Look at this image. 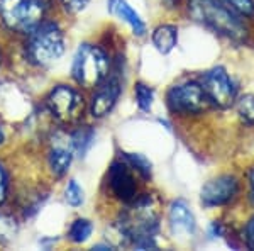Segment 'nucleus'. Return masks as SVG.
<instances>
[{
	"mask_svg": "<svg viewBox=\"0 0 254 251\" xmlns=\"http://www.w3.org/2000/svg\"><path fill=\"white\" fill-rule=\"evenodd\" d=\"M5 193H7V175L3 171V168L0 167V204L5 199Z\"/></svg>",
	"mask_w": 254,
	"mask_h": 251,
	"instance_id": "obj_26",
	"label": "nucleus"
},
{
	"mask_svg": "<svg viewBox=\"0 0 254 251\" xmlns=\"http://www.w3.org/2000/svg\"><path fill=\"white\" fill-rule=\"evenodd\" d=\"M126 162L130 165V167L134 168V170H137L139 173H141L144 178H149L151 175V163L147 162L142 155H136V153H126Z\"/></svg>",
	"mask_w": 254,
	"mask_h": 251,
	"instance_id": "obj_18",
	"label": "nucleus"
},
{
	"mask_svg": "<svg viewBox=\"0 0 254 251\" xmlns=\"http://www.w3.org/2000/svg\"><path fill=\"white\" fill-rule=\"evenodd\" d=\"M237 110H239V116L243 117V121L254 124V97L246 95L239 100L237 104Z\"/></svg>",
	"mask_w": 254,
	"mask_h": 251,
	"instance_id": "obj_20",
	"label": "nucleus"
},
{
	"mask_svg": "<svg viewBox=\"0 0 254 251\" xmlns=\"http://www.w3.org/2000/svg\"><path fill=\"white\" fill-rule=\"evenodd\" d=\"M44 9L39 0H0V15L14 31L31 32L41 24Z\"/></svg>",
	"mask_w": 254,
	"mask_h": 251,
	"instance_id": "obj_5",
	"label": "nucleus"
},
{
	"mask_svg": "<svg viewBox=\"0 0 254 251\" xmlns=\"http://www.w3.org/2000/svg\"><path fill=\"white\" fill-rule=\"evenodd\" d=\"M168 105L173 112L178 114H200L208 109V100L202 85L190 82L178 87H173L168 93Z\"/></svg>",
	"mask_w": 254,
	"mask_h": 251,
	"instance_id": "obj_6",
	"label": "nucleus"
},
{
	"mask_svg": "<svg viewBox=\"0 0 254 251\" xmlns=\"http://www.w3.org/2000/svg\"><path fill=\"white\" fill-rule=\"evenodd\" d=\"M246 243L251 250H254V217L246 226Z\"/></svg>",
	"mask_w": 254,
	"mask_h": 251,
	"instance_id": "obj_25",
	"label": "nucleus"
},
{
	"mask_svg": "<svg viewBox=\"0 0 254 251\" xmlns=\"http://www.w3.org/2000/svg\"><path fill=\"white\" fill-rule=\"evenodd\" d=\"M64 197H66V202L73 207H78V205L83 204V190L80 188V185L71 180L66 187V192H64Z\"/></svg>",
	"mask_w": 254,
	"mask_h": 251,
	"instance_id": "obj_21",
	"label": "nucleus"
},
{
	"mask_svg": "<svg viewBox=\"0 0 254 251\" xmlns=\"http://www.w3.org/2000/svg\"><path fill=\"white\" fill-rule=\"evenodd\" d=\"M203 90H205L210 104L217 107H231L236 100V87L234 82L231 80V77L227 75L224 68L217 67L205 73L203 77Z\"/></svg>",
	"mask_w": 254,
	"mask_h": 251,
	"instance_id": "obj_8",
	"label": "nucleus"
},
{
	"mask_svg": "<svg viewBox=\"0 0 254 251\" xmlns=\"http://www.w3.org/2000/svg\"><path fill=\"white\" fill-rule=\"evenodd\" d=\"M121 95V84L117 78H110L107 84H104L97 90L92 100V116L93 117H104L114 109L117 98Z\"/></svg>",
	"mask_w": 254,
	"mask_h": 251,
	"instance_id": "obj_11",
	"label": "nucleus"
},
{
	"mask_svg": "<svg viewBox=\"0 0 254 251\" xmlns=\"http://www.w3.org/2000/svg\"><path fill=\"white\" fill-rule=\"evenodd\" d=\"M237 193V180L231 175H222L210 180L202 188V204L205 207H219L231 202Z\"/></svg>",
	"mask_w": 254,
	"mask_h": 251,
	"instance_id": "obj_9",
	"label": "nucleus"
},
{
	"mask_svg": "<svg viewBox=\"0 0 254 251\" xmlns=\"http://www.w3.org/2000/svg\"><path fill=\"white\" fill-rule=\"evenodd\" d=\"M3 138H5V136H3V129H2V126H0V143L3 141Z\"/></svg>",
	"mask_w": 254,
	"mask_h": 251,
	"instance_id": "obj_30",
	"label": "nucleus"
},
{
	"mask_svg": "<svg viewBox=\"0 0 254 251\" xmlns=\"http://www.w3.org/2000/svg\"><path fill=\"white\" fill-rule=\"evenodd\" d=\"M63 34L56 24H39L32 31L29 41V56L34 63L43 65V67L51 65L63 55Z\"/></svg>",
	"mask_w": 254,
	"mask_h": 251,
	"instance_id": "obj_4",
	"label": "nucleus"
},
{
	"mask_svg": "<svg viewBox=\"0 0 254 251\" xmlns=\"http://www.w3.org/2000/svg\"><path fill=\"white\" fill-rule=\"evenodd\" d=\"M73 158V141L71 138L66 141V145H60V141H55L51 153H49V165L56 176H61L68 171V167Z\"/></svg>",
	"mask_w": 254,
	"mask_h": 251,
	"instance_id": "obj_13",
	"label": "nucleus"
},
{
	"mask_svg": "<svg viewBox=\"0 0 254 251\" xmlns=\"http://www.w3.org/2000/svg\"><path fill=\"white\" fill-rule=\"evenodd\" d=\"M64 7H66V10L69 12H81L87 9V5L90 3V0H63Z\"/></svg>",
	"mask_w": 254,
	"mask_h": 251,
	"instance_id": "obj_24",
	"label": "nucleus"
},
{
	"mask_svg": "<svg viewBox=\"0 0 254 251\" xmlns=\"http://www.w3.org/2000/svg\"><path fill=\"white\" fill-rule=\"evenodd\" d=\"M48 107L51 114L61 122H73L83 114V97L71 87L60 85L49 93Z\"/></svg>",
	"mask_w": 254,
	"mask_h": 251,
	"instance_id": "obj_7",
	"label": "nucleus"
},
{
	"mask_svg": "<svg viewBox=\"0 0 254 251\" xmlns=\"http://www.w3.org/2000/svg\"><path fill=\"white\" fill-rule=\"evenodd\" d=\"M249 182H251V199L254 202V170L249 173Z\"/></svg>",
	"mask_w": 254,
	"mask_h": 251,
	"instance_id": "obj_27",
	"label": "nucleus"
},
{
	"mask_svg": "<svg viewBox=\"0 0 254 251\" xmlns=\"http://www.w3.org/2000/svg\"><path fill=\"white\" fill-rule=\"evenodd\" d=\"M153 90H151L147 85L144 84H137L136 85V100H137V105L141 110H151V105H153Z\"/></svg>",
	"mask_w": 254,
	"mask_h": 251,
	"instance_id": "obj_19",
	"label": "nucleus"
},
{
	"mask_svg": "<svg viewBox=\"0 0 254 251\" xmlns=\"http://www.w3.org/2000/svg\"><path fill=\"white\" fill-rule=\"evenodd\" d=\"M93 231L92 222L87 219H76L69 228V240L75 243H85L90 238V234Z\"/></svg>",
	"mask_w": 254,
	"mask_h": 251,
	"instance_id": "obj_17",
	"label": "nucleus"
},
{
	"mask_svg": "<svg viewBox=\"0 0 254 251\" xmlns=\"http://www.w3.org/2000/svg\"><path fill=\"white\" fill-rule=\"evenodd\" d=\"M116 2H117V0H109V9L110 10H114V7H116Z\"/></svg>",
	"mask_w": 254,
	"mask_h": 251,
	"instance_id": "obj_29",
	"label": "nucleus"
},
{
	"mask_svg": "<svg viewBox=\"0 0 254 251\" xmlns=\"http://www.w3.org/2000/svg\"><path fill=\"white\" fill-rule=\"evenodd\" d=\"M73 78L83 87H95L109 73V58L100 48L83 44L73 60Z\"/></svg>",
	"mask_w": 254,
	"mask_h": 251,
	"instance_id": "obj_3",
	"label": "nucleus"
},
{
	"mask_svg": "<svg viewBox=\"0 0 254 251\" xmlns=\"http://www.w3.org/2000/svg\"><path fill=\"white\" fill-rule=\"evenodd\" d=\"M114 10H116L117 14H119V17H121L122 20H126V22L129 24L130 27H132L134 34L142 36L146 32V24L142 22L141 15H139L137 12L126 2V0H117Z\"/></svg>",
	"mask_w": 254,
	"mask_h": 251,
	"instance_id": "obj_14",
	"label": "nucleus"
},
{
	"mask_svg": "<svg viewBox=\"0 0 254 251\" xmlns=\"http://www.w3.org/2000/svg\"><path fill=\"white\" fill-rule=\"evenodd\" d=\"M170 224L173 233H185V234L195 233V217L191 214L190 207L187 205V202L176 200V202L171 204Z\"/></svg>",
	"mask_w": 254,
	"mask_h": 251,
	"instance_id": "obj_12",
	"label": "nucleus"
},
{
	"mask_svg": "<svg viewBox=\"0 0 254 251\" xmlns=\"http://www.w3.org/2000/svg\"><path fill=\"white\" fill-rule=\"evenodd\" d=\"M190 14L195 20L205 24L219 34L232 39H243L246 29L236 17L231 7H225L220 0H190Z\"/></svg>",
	"mask_w": 254,
	"mask_h": 251,
	"instance_id": "obj_2",
	"label": "nucleus"
},
{
	"mask_svg": "<svg viewBox=\"0 0 254 251\" xmlns=\"http://www.w3.org/2000/svg\"><path fill=\"white\" fill-rule=\"evenodd\" d=\"M73 141V150L76 151L80 156H85V153L90 150V146L95 141V133H93L92 127H81L71 136Z\"/></svg>",
	"mask_w": 254,
	"mask_h": 251,
	"instance_id": "obj_16",
	"label": "nucleus"
},
{
	"mask_svg": "<svg viewBox=\"0 0 254 251\" xmlns=\"http://www.w3.org/2000/svg\"><path fill=\"white\" fill-rule=\"evenodd\" d=\"M158 229V202L153 195L134 199L130 207L122 214L117 231L124 241H132L139 250L156 248L154 234Z\"/></svg>",
	"mask_w": 254,
	"mask_h": 251,
	"instance_id": "obj_1",
	"label": "nucleus"
},
{
	"mask_svg": "<svg viewBox=\"0 0 254 251\" xmlns=\"http://www.w3.org/2000/svg\"><path fill=\"white\" fill-rule=\"evenodd\" d=\"M165 2L168 3V7H175V5H176V3H178V2H180V0H165Z\"/></svg>",
	"mask_w": 254,
	"mask_h": 251,
	"instance_id": "obj_28",
	"label": "nucleus"
},
{
	"mask_svg": "<svg viewBox=\"0 0 254 251\" xmlns=\"http://www.w3.org/2000/svg\"><path fill=\"white\" fill-rule=\"evenodd\" d=\"M178 41V31L173 26H159L153 34V43L159 53L168 55Z\"/></svg>",
	"mask_w": 254,
	"mask_h": 251,
	"instance_id": "obj_15",
	"label": "nucleus"
},
{
	"mask_svg": "<svg viewBox=\"0 0 254 251\" xmlns=\"http://www.w3.org/2000/svg\"><path fill=\"white\" fill-rule=\"evenodd\" d=\"M232 10L239 12L243 15H253L254 14V2L253 0H224Z\"/></svg>",
	"mask_w": 254,
	"mask_h": 251,
	"instance_id": "obj_23",
	"label": "nucleus"
},
{
	"mask_svg": "<svg viewBox=\"0 0 254 251\" xmlns=\"http://www.w3.org/2000/svg\"><path fill=\"white\" fill-rule=\"evenodd\" d=\"M15 221L10 219V217H5V216H0V241L2 243H7L10 241L12 238L15 236Z\"/></svg>",
	"mask_w": 254,
	"mask_h": 251,
	"instance_id": "obj_22",
	"label": "nucleus"
},
{
	"mask_svg": "<svg viewBox=\"0 0 254 251\" xmlns=\"http://www.w3.org/2000/svg\"><path fill=\"white\" fill-rule=\"evenodd\" d=\"M109 182H110V188L112 192L116 193L121 200L124 202H132L136 199V180H134L132 173L129 171L127 165H124L122 162H116L112 163L109 170Z\"/></svg>",
	"mask_w": 254,
	"mask_h": 251,
	"instance_id": "obj_10",
	"label": "nucleus"
}]
</instances>
